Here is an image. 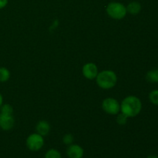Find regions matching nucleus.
I'll return each mask as SVG.
<instances>
[{
	"label": "nucleus",
	"instance_id": "3",
	"mask_svg": "<svg viewBox=\"0 0 158 158\" xmlns=\"http://www.w3.org/2000/svg\"><path fill=\"white\" fill-rule=\"evenodd\" d=\"M106 12L108 16L116 20L123 19L127 14L126 6L118 2H110L106 6Z\"/></svg>",
	"mask_w": 158,
	"mask_h": 158
},
{
	"label": "nucleus",
	"instance_id": "20",
	"mask_svg": "<svg viewBox=\"0 0 158 158\" xmlns=\"http://www.w3.org/2000/svg\"><path fill=\"white\" fill-rule=\"evenodd\" d=\"M147 158H158V157L156 155H153V154H151V155H149Z\"/></svg>",
	"mask_w": 158,
	"mask_h": 158
},
{
	"label": "nucleus",
	"instance_id": "5",
	"mask_svg": "<svg viewBox=\"0 0 158 158\" xmlns=\"http://www.w3.org/2000/svg\"><path fill=\"white\" fill-rule=\"evenodd\" d=\"M102 109L110 115H117L120 111V103L113 97H106L102 102Z\"/></svg>",
	"mask_w": 158,
	"mask_h": 158
},
{
	"label": "nucleus",
	"instance_id": "10",
	"mask_svg": "<svg viewBox=\"0 0 158 158\" xmlns=\"http://www.w3.org/2000/svg\"><path fill=\"white\" fill-rule=\"evenodd\" d=\"M127 12L130 13L131 15H137L141 11V4L139 2L134 1L130 2L127 6H126Z\"/></svg>",
	"mask_w": 158,
	"mask_h": 158
},
{
	"label": "nucleus",
	"instance_id": "17",
	"mask_svg": "<svg viewBox=\"0 0 158 158\" xmlns=\"http://www.w3.org/2000/svg\"><path fill=\"white\" fill-rule=\"evenodd\" d=\"M73 140H74V137L71 134H65L63 137V143L66 145L72 144L73 142Z\"/></svg>",
	"mask_w": 158,
	"mask_h": 158
},
{
	"label": "nucleus",
	"instance_id": "12",
	"mask_svg": "<svg viewBox=\"0 0 158 158\" xmlns=\"http://www.w3.org/2000/svg\"><path fill=\"white\" fill-rule=\"evenodd\" d=\"M10 71L6 67H0V82L5 83L10 79Z\"/></svg>",
	"mask_w": 158,
	"mask_h": 158
},
{
	"label": "nucleus",
	"instance_id": "8",
	"mask_svg": "<svg viewBox=\"0 0 158 158\" xmlns=\"http://www.w3.org/2000/svg\"><path fill=\"white\" fill-rule=\"evenodd\" d=\"M66 155L69 158H83L84 155V150L78 144L69 145L66 150Z\"/></svg>",
	"mask_w": 158,
	"mask_h": 158
},
{
	"label": "nucleus",
	"instance_id": "4",
	"mask_svg": "<svg viewBox=\"0 0 158 158\" xmlns=\"http://www.w3.org/2000/svg\"><path fill=\"white\" fill-rule=\"evenodd\" d=\"M26 145L31 151H39L44 146V138L37 133H33L28 136L26 140Z\"/></svg>",
	"mask_w": 158,
	"mask_h": 158
},
{
	"label": "nucleus",
	"instance_id": "16",
	"mask_svg": "<svg viewBox=\"0 0 158 158\" xmlns=\"http://www.w3.org/2000/svg\"><path fill=\"white\" fill-rule=\"evenodd\" d=\"M1 113H2V114H13V108H12V106L10 104L6 103L4 105H2Z\"/></svg>",
	"mask_w": 158,
	"mask_h": 158
},
{
	"label": "nucleus",
	"instance_id": "19",
	"mask_svg": "<svg viewBox=\"0 0 158 158\" xmlns=\"http://www.w3.org/2000/svg\"><path fill=\"white\" fill-rule=\"evenodd\" d=\"M2 103H3V98H2V94H0V107H1L2 105Z\"/></svg>",
	"mask_w": 158,
	"mask_h": 158
},
{
	"label": "nucleus",
	"instance_id": "7",
	"mask_svg": "<svg viewBox=\"0 0 158 158\" xmlns=\"http://www.w3.org/2000/svg\"><path fill=\"white\" fill-rule=\"evenodd\" d=\"M15 124L13 114H0V127L3 131H10L13 128Z\"/></svg>",
	"mask_w": 158,
	"mask_h": 158
},
{
	"label": "nucleus",
	"instance_id": "6",
	"mask_svg": "<svg viewBox=\"0 0 158 158\" xmlns=\"http://www.w3.org/2000/svg\"><path fill=\"white\" fill-rule=\"evenodd\" d=\"M99 70L97 65L94 63H87L83 65L82 68V73L86 79L92 80L96 79Z\"/></svg>",
	"mask_w": 158,
	"mask_h": 158
},
{
	"label": "nucleus",
	"instance_id": "15",
	"mask_svg": "<svg viewBox=\"0 0 158 158\" xmlns=\"http://www.w3.org/2000/svg\"><path fill=\"white\" fill-rule=\"evenodd\" d=\"M128 117L127 116H125L123 114H117V117L116 120H117V123H118L119 125H125L127 123Z\"/></svg>",
	"mask_w": 158,
	"mask_h": 158
},
{
	"label": "nucleus",
	"instance_id": "9",
	"mask_svg": "<svg viewBox=\"0 0 158 158\" xmlns=\"http://www.w3.org/2000/svg\"><path fill=\"white\" fill-rule=\"evenodd\" d=\"M35 131L37 134L45 137L48 135L50 131V124L46 120H40L35 125Z\"/></svg>",
	"mask_w": 158,
	"mask_h": 158
},
{
	"label": "nucleus",
	"instance_id": "2",
	"mask_svg": "<svg viewBox=\"0 0 158 158\" xmlns=\"http://www.w3.org/2000/svg\"><path fill=\"white\" fill-rule=\"evenodd\" d=\"M95 80L99 87L103 89H110L117 85V76L114 71L105 69L98 73Z\"/></svg>",
	"mask_w": 158,
	"mask_h": 158
},
{
	"label": "nucleus",
	"instance_id": "11",
	"mask_svg": "<svg viewBox=\"0 0 158 158\" xmlns=\"http://www.w3.org/2000/svg\"><path fill=\"white\" fill-rule=\"evenodd\" d=\"M146 80L150 83H158V68L148 71L146 74Z\"/></svg>",
	"mask_w": 158,
	"mask_h": 158
},
{
	"label": "nucleus",
	"instance_id": "14",
	"mask_svg": "<svg viewBox=\"0 0 158 158\" xmlns=\"http://www.w3.org/2000/svg\"><path fill=\"white\" fill-rule=\"evenodd\" d=\"M149 100L153 105L158 106V89H153L150 92Z\"/></svg>",
	"mask_w": 158,
	"mask_h": 158
},
{
	"label": "nucleus",
	"instance_id": "18",
	"mask_svg": "<svg viewBox=\"0 0 158 158\" xmlns=\"http://www.w3.org/2000/svg\"><path fill=\"white\" fill-rule=\"evenodd\" d=\"M8 4V0H0V9L6 7Z\"/></svg>",
	"mask_w": 158,
	"mask_h": 158
},
{
	"label": "nucleus",
	"instance_id": "13",
	"mask_svg": "<svg viewBox=\"0 0 158 158\" xmlns=\"http://www.w3.org/2000/svg\"><path fill=\"white\" fill-rule=\"evenodd\" d=\"M44 158H62V155L58 150L52 148L46 151Z\"/></svg>",
	"mask_w": 158,
	"mask_h": 158
},
{
	"label": "nucleus",
	"instance_id": "1",
	"mask_svg": "<svg viewBox=\"0 0 158 158\" xmlns=\"http://www.w3.org/2000/svg\"><path fill=\"white\" fill-rule=\"evenodd\" d=\"M141 100L136 96H127L120 103V111L128 118L137 117L141 112Z\"/></svg>",
	"mask_w": 158,
	"mask_h": 158
}]
</instances>
